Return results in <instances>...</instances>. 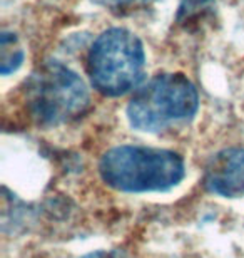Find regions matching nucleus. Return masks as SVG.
Listing matches in <instances>:
<instances>
[{"instance_id":"5","label":"nucleus","mask_w":244,"mask_h":258,"mask_svg":"<svg viewBox=\"0 0 244 258\" xmlns=\"http://www.w3.org/2000/svg\"><path fill=\"white\" fill-rule=\"evenodd\" d=\"M204 186L222 198L244 196V149L227 148L216 153L206 166Z\"/></svg>"},{"instance_id":"8","label":"nucleus","mask_w":244,"mask_h":258,"mask_svg":"<svg viewBox=\"0 0 244 258\" xmlns=\"http://www.w3.org/2000/svg\"><path fill=\"white\" fill-rule=\"evenodd\" d=\"M84 258H116L114 253H107V251H97V253H91Z\"/></svg>"},{"instance_id":"4","label":"nucleus","mask_w":244,"mask_h":258,"mask_svg":"<svg viewBox=\"0 0 244 258\" xmlns=\"http://www.w3.org/2000/svg\"><path fill=\"white\" fill-rule=\"evenodd\" d=\"M142 42L127 29H109L92 44L89 76L92 86L104 96L117 97L132 91L144 74Z\"/></svg>"},{"instance_id":"7","label":"nucleus","mask_w":244,"mask_h":258,"mask_svg":"<svg viewBox=\"0 0 244 258\" xmlns=\"http://www.w3.org/2000/svg\"><path fill=\"white\" fill-rule=\"evenodd\" d=\"M97 4L104 5L112 12H119V14H127V12H134V10L144 9L152 2V0H96Z\"/></svg>"},{"instance_id":"3","label":"nucleus","mask_w":244,"mask_h":258,"mask_svg":"<svg viewBox=\"0 0 244 258\" xmlns=\"http://www.w3.org/2000/svg\"><path fill=\"white\" fill-rule=\"evenodd\" d=\"M25 99L35 122L60 126L84 114L89 107V91L72 69L60 62H47L30 76Z\"/></svg>"},{"instance_id":"6","label":"nucleus","mask_w":244,"mask_h":258,"mask_svg":"<svg viewBox=\"0 0 244 258\" xmlns=\"http://www.w3.org/2000/svg\"><path fill=\"white\" fill-rule=\"evenodd\" d=\"M24 60V50L14 34L4 32L0 42V72L4 76L15 72Z\"/></svg>"},{"instance_id":"2","label":"nucleus","mask_w":244,"mask_h":258,"mask_svg":"<svg viewBox=\"0 0 244 258\" xmlns=\"http://www.w3.org/2000/svg\"><path fill=\"white\" fill-rule=\"evenodd\" d=\"M199 107L194 84L183 74H159L136 92L127 106L131 126L144 133H164L184 126Z\"/></svg>"},{"instance_id":"1","label":"nucleus","mask_w":244,"mask_h":258,"mask_svg":"<svg viewBox=\"0 0 244 258\" xmlns=\"http://www.w3.org/2000/svg\"><path fill=\"white\" fill-rule=\"evenodd\" d=\"M99 173L102 181L117 191L159 193L178 186L186 166L174 151L124 144L104 154Z\"/></svg>"}]
</instances>
